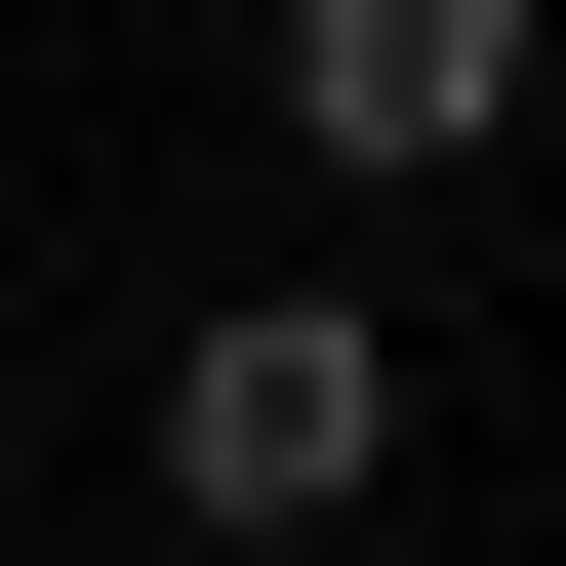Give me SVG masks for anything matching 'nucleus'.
<instances>
[{"mask_svg": "<svg viewBox=\"0 0 566 566\" xmlns=\"http://www.w3.org/2000/svg\"><path fill=\"white\" fill-rule=\"evenodd\" d=\"M526 122H566V0H283V163L446 202V163H526Z\"/></svg>", "mask_w": 566, "mask_h": 566, "instance_id": "2", "label": "nucleus"}, {"mask_svg": "<svg viewBox=\"0 0 566 566\" xmlns=\"http://www.w3.org/2000/svg\"><path fill=\"white\" fill-rule=\"evenodd\" d=\"M365 485H405V324H365V283H202V324H163V526H365Z\"/></svg>", "mask_w": 566, "mask_h": 566, "instance_id": "1", "label": "nucleus"}]
</instances>
